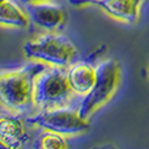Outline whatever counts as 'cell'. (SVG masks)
Instances as JSON below:
<instances>
[{"label":"cell","mask_w":149,"mask_h":149,"mask_svg":"<svg viewBox=\"0 0 149 149\" xmlns=\"http://www.w3.org/2000/svg\"><path fill=\"white\" fill-rule=\"evenodd\" d=\"M46 64L31 60L13 70L0 71V106L7 111L25 114L34 106V79Z\"/></svg>","instance_id":"1"},{"label":"cell","mask_w":149,"mask_h":149,"mask_svg":"<svg viewBox=\"0 0 149 149\" xmlns=\"http://www.w3.org/2000/svg\"><path fill=\"white\" fill-rule=\"evenodd\" d=\"M25 56L34 62L55 67H70L79 58L76 45L58 31H47L22 45Z\"/></svg>","instance_id":"2"},{"label":"cell","mask_w":149,"mask_h":149,"mask_svg":"<svg viewBox=\"0 0 149 149\" xmlns=\"http://www.w3.org/2000/svg\"><path fill=\"white\" fill-rule=\"evenodd\" d=\"M74 98L64 68L46 65L34 79L33 101L38 110L71 106Z\"/></svg>","instance_id":"3"},{"label":"cell","mask_w":149,"mask_h":149,"mask_svg":"<svg viewBox=\"0 0 149 149\" xmlns=\"http://www.w3.org/2000/svg\"><path fill=\"white\" fill-rule=\"evenodd\" d=\"M120 65L114 59H105L95 65V81L86 95L81 98L77 110L81 118L89 120L90 116L113 98L120 82Z\"/></svg>","instance_id":"4"},{"label":"cell","mask_w":149,"mask_h":149,"mask_svg":"<svg viewBox=\"0 0 149 149\" xmlns=\"http://www.w3.org/2000/svg\"><path fill=\"white\" fill-rule=\"evenodd\" d=\"M26 122L42 130H49L64 135L65 137L80 136L90 128L89 120L81 118L77 106L72 105L51 110H39L34 115L28 116Z\"/></svg>","instance_id":"5"},{"label":"cell","mask_w":149,"mask_h":149,"mask_svg":"<svg viewBox=\"0 0 149 149\" xmlns=\"http://www.w3.org/2000/svg\"><path fill=\"white\" fill-rule=\"evenodd\" d=\"M30 22L46 31H58L65 22V10L54 0L30 3L25 5Z\"/></svg>","instance_id":"6"},{"label":"cell","mask_w":149,"mask_h":149,"mask_svg":"<svg viewBox=\"0 0 149 149\" xmlns=\"http://www.w3.org/2000/svg\"><path fill=\"white\" fill-rule=\"evenodd\" d=\"M12 111L0 114V143L4 148H21L30 139L28 122Z\"/></svg>","instance_id":"7"},{"label":"cell","mask_w":149,"mask_h":149,"mask_svg":"<svg viewBox=\"0 0 149 149\" xmlns=\"http://www.w3.org/2000/svg\"><path fill=\"white\" fill-rule=\"evenodd\" d=\"M144 0H90L114 20L134 25L140 18V8Z\"/></svg>","instance_id":"8"},{"label":"cell","mask_w":149,"mask_h":149,"mask_svg":"<svg viewBox=\"0 0 149 149\" xmlns=\"http://www.w3.org/2000/svg\"><path fill=\"white\" fill-rule=\"evenodd\" d=\"M67 79L73 94L77 98H82L94 85L95 65L88 62H74L68 67Z\"/></svg>","instance_id":"9"},{"label":"cell","mask_w":149,"mask_h":149,"mask_svg":"<svg viewBox=\"0 0 149 149\" xmlns=\"http://www.w3.org/2000/svg\"><path fill=\"white\" fill-rule=\"evenodd\" d=\"M0 25L15 29H28L30 18L18 3L7 0L0 4Z\"/></svg>","instance_id":"10"},{"label":"cell","mask_w":149,"mask_h":149,"mask_svg":"<svg viewBox=\"0 0 149 149\" xmlns=\"http://www.w3.org/2000/svg\"><path fill=\"white\" fill-rule=\"evenodd\" d=\"M38 147L42 149H64L68 147V141L64 135L45 130L39 136Z\"/></svg>","instance_id":"11"},{"label":"cell","mask_w":149,"mask_h":149,"mask_svg":"<svg viewBox=\"0 0 149 149\" xmlns=\"http://www.w3.org/2000/svg\"><path fill=\"white\" fill-rule=\"evenodd\" d=\"M67 1L73 7H84L90 4V0H67Z\"/></svg>","instance_id":"12"},{"label":"cell","mask_w":149,"mask_h":149,"mask_svg":"<svg viewBox=\"0 0 149 149\" xmlns=\"http://www.w3.org/2000/svg\"><path fill=\"white\" fill-rule=\"evenodd\" d=\"M21 4L26 5V4H30V3H37V1H45V0H18Z\"/></svg>","instance_id":"13"},{"label":"cell","mask_w":149,"mask_h":149,"mask_svg":"<svg viewBox=\"0 0 149 149\" xmlns=\"http://www.w3.org/2000/svg\"><path fill=\"white\" fill-rule=\"evenodd\" d=\"M147 76H148V79H149V64H148V68H147Z\"/></svg>","instance_id":"14"},{"label":"cell","mask_w":149,"mask_h":149,"mask_svg":"<svg viewBox=\"0 0 149 149\" xmlns=\"http://www.w3.org/2000/svg\"><path fill=\"white\" fill-rule=\"evenodd\" d=\"M4 1H7V0H0V4H1V3H4Z\"/></svg>","instance_id":"15"},{"label":"cell","mask_w":149,"mask_h":149,"mask_svg":"<svg viewBox=\"0 0 149 149\" xmlns=\"http://www.w3.org/2000/svg\"><path fill=\"white\" fill-rule=\"evenodd\" d=\"M0 148H4V147H3V144H1V143H0Z\"/></svg>","instance_id":"16"}]
</instances>
